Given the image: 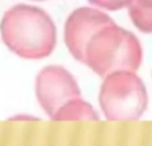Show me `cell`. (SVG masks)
I'll use <instances>...</instances> for the list:
<instances>
[{"label":"cell","instance_id":"obj_1","mask_svg":"<svg viewBox=\"0 0 152 146\" xmlns=\"http://www.w3.org/2000/svg\"><path fill=\"white\" fill-rule=\"evenodd\" d=\"M4 44L23 59H42L54 51L57 28L50 15L42 8L16 4L0 22Z\"/></svg>","mask_w":152,"mask_h":146},{"label":"cell","instance_id":"obj_2","mask_svg":"<svg viewBox=\"0 0 152 146\" xmlns=\"http://www.w3.org/2000/svg\"><path fill=\"white\" fill-rule=\"evenodd\" d=\"M141 60L143 48L139 39L115 23L101 28L90 39L85 52V64L104 78L117 71L136 72Z\"/></svg>","mask_w":152,"mask_h":146},{"label":"cell","instance_id":"obj_3","mask_svg":"<svg viewBox=\"0 0 152 146\" xmlns=\"http://www.w3.org/2000/svg\"><path fill=\"white\" fill-rule=\"evenodd\" d=\"M148 105L143 80L132 71L106 75L100 90V106L109 121H136Z\"/></svg>","mask_w":152,"mask_h":146},{"label":"cell","instance_id":"obj_4","mask_svg":"<svg viewBox=\"0 0 152 146\" xmlns=\"http://www.w3.org/2000/svg\"><path fill=\"white\" fill-rule=\"evenodd\" d=\"M37 98L46 114L53 119L69 100L80 98L81 90L75 78L62 66H46L37 77Z\"/></svg>","mask_w":152,"mask_h":146},{"label":"cell","instance_id":"obj_5","mask_svg":"<svg viewBox=\"0 0 152 146\" xmlns=\"http://www.w3.org/2000/svg\"><path fill=\"white\" fill-rule=\"evenodd\" d=\"M113 24L105 12L92 7H81L69 15L65 23V43L70 54L85 63V52L90 39L101 28Z\"/></svg>","mask_w":152,"mask_h":146},{"label":"cell","instance_id":"obj_6","mask_svg":"<svg viewBox=\"0 0 152 146\" xmlns=\"http://www.w3.org/2000/svg\"><path fill=\"white\" fill-rule=\"evenodd\" d=\"M54 121H97L98 114L90 103L81 98L69 100L53 117Z\"/></svg>","mask_w":152,"mask_h":146},{"label":"cell","instance_id":"obj_7","mask_svg":"<svg viewBox=\"0 0 152 146\" xmlns=\"http://www.w3.org/2000/svg\"><path fill=\"white\" fill-rule=\"evenodd\" d=\"M128 14L136 28L141 32H152V0H132L128 6Z\"/></svg>","mask_w":152,"mask_h":146},{"label":"cell","instance_id":"obj_8","mask_svg":"<svg viewBox=\"0 0 152 146\" xmlns=\"http://www.w3.org/2000/svg\"><path fill=\"white\" fill-rule=\"evenodd\" d=\"M88 1L98 8H104L108 11H117V9L128 7L132 0H88Z\"/></svg>","mask_w":152,"mask_h":146},{"label":"cell","instance_id":"obj_9","mask_svg":"<svg viewBox=\"0 0 152 146\" xmlns=\"http://www.w3.org/2000/svg\"><path fill=\"white\" fill-rule=\"evenodd\" d=\"M35 1H43V0H35Z\"/></svg>","mask_w":152,"mask_h":146}]
</instances>
